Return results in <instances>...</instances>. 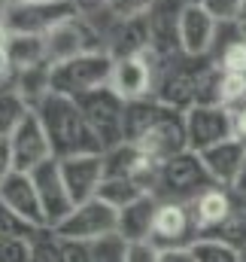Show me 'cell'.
Segmentation results:
<instances>
[{
	"label": "cell",
	"mask_w": 246,
	"mask_h": 262,
	"mask_svg": "<svg viewBox=\"0 0 246 262\" xmlns=\"http://www.w3.org/2000/svg\"><path fill=\"white\" fill-rule=\"evenodd\" d=\"M46 128V137L52 143V156L64 159H76V156H97L104 152L101 140L94 137L91 125L82 116L79 101L64 98V95H49L37 110H34Z\"/></svg>",
	"instance_id": "obj_1"
},
{
	"label": "cell",
	"mask_w": 246,
	"mask_h": 262,
	"mask_svg": "<svg viewBox=\"0 0 246 262\" xmlns=\"http://www.w3.org/2000/svg\"><path fill=\"white\" fill-rule=\"evenodd\" d=\"M113 67H116V58L107 49H94L64 64H52V95L79 101L97 89H107L113 79Z\"/></svg>",
	"instance_id": "obj_2"
},
{
	"label": "cell",
	"mask_w": 246,
	"mask_h": 262,
	"mask_svg": "<svg viewBox=\"0 0 246 262\" xmlns=\"http://www.w3.org/2000/svg\"><path fill=\"white\" fill-rule=\"evenodd\" d=\"M213 183V177L207 174L204 168V159L191 149L180 152L177 159L164 162L161 171H158V186H155V195L161 201H183L191 204L201 192H207Z\"/></svg>",
	"instance_id": "obj_3"
},
{
	"label": "cell",
	"mask_w": 246,
	"mask_h": 262,
	"mask_svg": "<svg viewBox=\"0 0 246 262\" xmlns=\"http://www.w3.org/2000/svg\"><path fill=\"white\" fill-rule=\"evenodd\" d=\"M76 6L70 0H12L3 21L12 34H28V37H46L58 25L76 18Z\"/></svg>",
	"instance_id": "obj_4"
},
{
	"label": "cell",
	"mask_w": 246,
	"mask_h": 262,
	"mask_svg": "<svg viewBox=\"0 0 246 262\" xmlns=\"http://www.w3.org/2000/svg\"><path fill=\"white\" fill-rule=\"evenodd\" d=\"M79 107H82L85 122L94 131V137L101 140L104 152L125 143V101L110 85L79 98Z\"/></svg>",
	"instance_id": "obj_5"
},
{
	"label": "cell",
	"mask_w": 246,
	"mask_h": 262,
	"mask_svg": "<svg viewBox=\"0 0 246 262\" xmlns=\"http://www.w3.org/2000/svg\"><path fill=\"white\" fill-rule=\"evenodd\" d=\"M161 55L146 49L140 55H128V58H116L113 67V79H110V89L128 101H140V98H149L155 92V79H158V70H161Z\"/></svg>",
	"instance_id": "obj_6"
},
{
	"label": "cell",
	"mask_w": 246,
	"mask_h": 262,
	"mask_svg": "<svg viewBox=\"0 0 246 262\" xmlns=\"http://www.w3.org/2000/svg\"><path fill=\"white\" fill-rule=\"evenodd\" d=\"M55 232L67 241H88L91 244L97 238H107V235L119 232V210L110 207L101 198H88V201H82L70 210V216Z\"/></svg>",
	"instance_id": "obj_7"
},
{
	"label": "cell",
	"mask_w": 246,
	"mask_h": 262,
	"mask_svg": "<svg viewBox=\"0 0 246 262\" xmlns=\"http://www.w3.org/2000/svg\"><path fill=\"white\" fill-rule=\"evenodd\" d=\"M146 159H152L155 165H164L170 159H177L180 152L188 149V134H185V113L164 107V113L152 122V128L146 131L137 143H134Z\"/></svg>",
	"instance_id": "obj_8"
},
{
	"label": "cell",
	"mask_w": 246,
	"mask_h": 262,
	"mask_svg": "<svg viewBox=\"0 0 246 262\" xmlns=\"http://www.w3.org/2000/svg\"><path fill=\"white\" fill-rule=\"evenodd\" d=\"M6 140H9V149H12L15 171H21V174H31L43 162L55 159L52 156V143L46 137V128H43V122H40V116L34 110L21 116V122L9 131Z\"/></svg>",
	"instance_id": "obj_9"
},
{
	"label": "cell",
	"mask_w": 246,
	"mask_h": 262,
	"mask_svg": "<svg viewBox=\"0 0 246 262\" xmlns=\"http://www.w3.org/2000/svg\"><path fill=\"white\" fill-rule=\"evenodd\" d=\"M216 37H219V21L198 0H185L180 15V52L191 61H207L213 55Z\"/></svg>",
	"instance_id": "obj_10"
},
{
	"label": "cell",
	"mask_w": 246,
	"mask_h": 262,
	"mask_svg": "<svg viewBox=\"0 0 246 262\" xmlns=\"http://www.w3.org/2000/svg\"><path fill=\"white\" fill-rule=\"evenodd\" d=\"M31 177H34L37 195H40V204H43L46 229H58L64 220L70 216V210L76 207L73 198H70L67 183H64L61 162H58V159H49V162H43L37 171H31Z\"/></svg>",
	"instance_id": "obj_11"
},
{
	"label": "cell",
	"mask_w": 246,
	"mask_h": 262,
	"mask_svg": "<svg viewBox=\"0 0 246 262\" xmlns=\"http://www.w3.org/2000/svg\"><path fill=\"white\" fill-rule=\"evenodd\" d=\"M94 49H107V46H104V40H97V31L91 28V21H85L82 15L64 21L52 34H46L49 64H64V61L79 58V55L94 52Z\"/></svg>",
	"instance_id": "obj_12"
},
{
	"label": "cell",
	"mask_w": 246,
	"mask_h": 262,
	"mask_svg": "<svg viewBox=\"0 0 246 262\" xmlns=\"http://www.w3.org/2000/svg\"><path fill=\"white\" fill-rule=\"evenodd\" d=\"M198 238H201V232L194 226L191 204H183V201H161L158 204V216H155V229H152V244L158 250L191 247Z\"/></svg>",
	"instance_id": "obj_13"
},
{
	"label": "cell",
	"mask_w": 246,
	"mask_h": 262,
	"mask_svg": "<svg viewBox=\"0 0 246 262\" xmlns=\"http://www.w3.org/2000/svg\"><path fill=\"white\" fill-rule=\"evenodd\" d=\"M185 61V55H183ZM164 64L161 61V70H158V79H155V98L170 107V110H180V113H188L194 104H198V67H191L194 61L188 58V64Z\"/></svg>",
	"instance_id": "obj_14"
},
{
	"label": "cell",
	"mask_w": 246,
	"mask_h": 262,
	"mask_svg": "<svg viewBox=\"0 0 246 262\" xmlns=\"http://www.w3.org/2000/svg\"><path fill=\"white\" fill-rule=\"evenodd\" d=\"M185 134H188V149L204 152L234 137V116L225 107H191L185 113Z\"/></svg>",
	"instance_id": "obj_15"
},
{
	"label": "cell",
	"mask_w": 246,
	"mask_h": 262,
	"mask_svg": "<svg viewBox=\"0 0 246 262\" xmlns=\"http://www.w3.org/2000/svg\"><path fill=\"white\" fill-rule=\"evenodd\" d=\"M185 0H155V6L146 12L149 21V37H152V52H158L164 61L180 52V15H183Z\"/></svg>",
	"instance_id": "obj_16"
},
{
	"label": "cell",
	"mask_w": 246,
	"mask_h": 262,
	"mask_svg": "<svg viewBox=\"0 0 246 262\" xmlns=\"http://www.w3.org/2000/svg\"><path fill=\"white\" fill-rule=\"evenodd\" d=\"M64 183L70 189L73 204H82L88 198H97L104 180H107V165H104V152L97 156H76V159H64L61 162Z\"/></svg>",
	"instance_id": "obj_17"
},
{
	"label": "cell",
	"mask_w": 246,
	"mask_h": 262,
	"mask_svg": "<svg viewBox=\"0 0 246 262\" xmlns=\"http://www.w3.org/2000/svg\"><path fill=\"white\" fill-rule=\"evenodd\" d=\"M204 159V168L207 174L213 177L216 186H225V189H234L240 174H243L246 165V143L240 137H231V140H222L204 152H198Z\"/></svg>",
	"instance_id": "obj_18"
},
{
	"label": "cell",
	"mask_w": 246,
	"mask_h": 262,
	"mask_svg": "<svg viewBox=\"0 0 246 262\" xmlns=\"http://www.w3.org/2000/svg\"><path fill=\"white\" fill-rule=\"evenodd\" d=\"M246 195L234 192V189H225V186H210L207 192H201V195L194 198L191 201V213H194V226H198L201 238L210 235V232H216L237 210V204Z\"/></svg>",
	"instance_id": "obj_19"
},
{
	"label": "cell",
	"mask_w": 246,
	"mask_h": 262,
	"mask_svg": "<svg viewBox=\"0 0 246 262\" xmlns=\"http://www.w3.org/2000/svg\"><path fill=\"white\" fill-rule=\"evenodd\" d=\"M0 201L15 210L24 223L37 226V229H46V216H43V204L37 195V186H34V177L31 174H21V171H12L3 183H0Z\"/></svg>",
	"instance_id": "obj_20"
},
{
	"label": "cell",
	"mask_w": 246,
	"mask_h": 262,
	"mask_svg": "<svg viewBox=\"0 0 246 262\" xmlns=\"http://www.w3.org/2000/svg\"><path fill=\"white\" fill-rule=\"evenodd\" d=\"M158 204H161V198L155 195V192H146V195L137 198L134 204H128L125 210H119V235L128 244H134V241H152Z\"/></svg>",
	"instance_id": "obj_21"
},
{
	"label": "cell",
	"mask_w": 246,
	"mask_h": 262,
	"mask_svg": "<svg viewBox=\"0 0 246 262\" xmlns=\"http://www.w3.org/2000/svg\"><path fill=\"white\" fill-rule=\"evenodd\" d=\"M15 95L24 101L28 110H37L52 95V64H37L15 73Z\"/></svg>",
	"instance_id": "obj_22"
},
{
	"label": "cell",
	"mask_w": 246,
	"mask_h": 262,
	"mask_svg": "<svg viewBox=\"0 0 246 262\" xmlns=\"http://www.w3.org/2000/svg\"><path fill=\"white\" fill-rule=\"evenodd\" d=\"M161 113H164V104L155 95L140 98V101H128L125 104V143H137Z\"/></svg>",
	"instance_id": "obj_23"
},
{
	"label": "cell",
	"mask_w": 246,
	"mask_h": 262,
	"mask_svg": "<svg viewBox=\"0 0 246 262\" xmlns=\"http://www.w3.org/2000/svg\"><path fill=\"white\" fill-rule=\"evenodd\" d=\"M9 58L15 73L18 70H28V67L37 64H49V52H46V37H28V34H12L9 40Z\"/></svg>",
	"instance_id": "obj_24"
},
{
	"label": "cell",
	"mask_w": 246,
	"mask_h": 262,
	"mask_svg": "<svg viewBox=\"0 0 246 262\" xmlns=\"http://www.w3.org/2000/svg\"><path fill=\"white\" fill-rule=\"evenodd\" d=\"M140 195H146V189L140 183H134V180H122V177H107L104 186H101V192H97L101 201H107L116 210H125L128 204H134Z\"/></svg>",
	"instance_id": "obj_25"
},
{
	"label": "cell",
	"mask_w": 246,
	"mask_h": 262,
	"mask_svg": "<svg viewBox=\"0 0 246 262\" xmlns=\"http://www.w3.org/2000/svg\"><path fill=\"white\" fill-rule=\"evenodd\" d=\"M204 238H219V241H225V244H231L234 250H246V198L237 204V210L216 229V232H210V235H204Z\"/></svg>",
	"instance_id": "obj_26"
},
{
	"label": "cell",
	"mask_w": 246,
	"mask_h": 262,
	"mask_svg": "<svg viewBox=\"0 0 246 262\" xmlns=\"http://www.w3.org/2000/svg\"><path fill=\"white\" fill-rule=\"evenodd\" d=\"M31 262H64V241L55 229H40L31 238Z\"/></svg>",
	"instance_id": "obj_27"
},
{
	"label": "cell",
	"mask_w": 246,
	"mask_h": 262,
	"mask_svg": "<svg viewBox=\"0 0 246 262\" xmlns=\"http://www.w3.org/2000/svg\"><path fill=\"white\" fill-rule=\"evenodd\" d=\"M191 256L194 262H240V250L219 238H198L191 244Z\"/></svg>",
	"instance_id": "obj_28"
},
{
	"label": "cell",
	"mask_w": 246,
	"mask_h": 262,
	"mask_svg": "<svg viewBox=\"0 0 246 262\" xmlns=\"http://www.w3.org/2000/svg\"><path fill=\"white\" fill-rule=\"evenodd\" d=\"M24 113H31V110H28L24 101L15 95V89L0 92V137H9V131L21 122Z\"/></svg>",
	"instance_id": "obj_29"
},
{
	"label": "cell",
	"mask_w": 246,
	"mask_h": 262,
	"mask_svg": "<svg viewBox=\"0 0 246 262\" xmlns=\"http://www.w3.org/2000/svg\"><path fill=\"white\" fill-rule=\"evenodd\" d=\"M125 259H128V241L119 232L91 241V262H125Z\"/></svg>",
	"instance_id": "obj_30"
},
{
	"label": "cell",
	"mask_w": 246,
	"mask_h": 262,
	"mask_svg": "<svg viewBox=\"0 0 246 262\" xmlns=\"http://www.w3.org/2000/svg\"><path fill=\"white\" fill-rule=\"evenodd\" d=\"M40 229L24 223L15 210H9L3 201H0V241H12V238H34Z\"/></svg>",
	"instance_id": "obj_31"
},
{
	"label": "cell",
	"mask_w": 246,
	"mask_h": 262,
	"mask_svg": "<svg viewBox=\"0 0 246 262\" xmlns=\"http://www.w3.org/2000/svg\"><path fill=\"white\" fill-rule=\"evenodd\" d=\"M219 25H240L243 18V0H198Z\"/></svg>",
	"instance_id": "obj_32"
},
{
	"label": "cell",
	"mask_w": 246,
	"mask_h": 262,
	"mask_svg": "<svg viewBox=\"0 0 246 262\" xmlns=\"http://www.w3.org/2000/svg\"><path fill=\"white\" fill-rule=\"evenodd\" d=\"M0 262H31V238L0 241Z\"/></svg>",
	"instance_id": "obj_33"
},
{
	"label": "cell",
	"mask_w": 246,
	"mask_h": 262,
	"mask_svg": "<svg viewBox=\"0 0 246 262\" xmlns=\"http://www.w3.org/2000/svg\"><path fill=\"white\" fill-rule=\"evenodd\" d=\"M158 256H161V250L152 241H134V244H128L125 262H158Z\"/></svg>",
	"instance_id": "obj_34"
},
{
	"label": "cell",
	"mask_w": 246,
	"mask_h": 262,
	"mask_svg": "<svg viewBox=\"0 0 246 262\" xmlns=\"http://www.w3.org/2000/svg\"><path fill=\"white\" fill-rule=\"evenodd\" d=\"M64 241V262H91V244L88 241Z\"/></svg>",
	"instance_id": "obj_35"
},
{
	"label": "cell",
	"mask_w": 246,
	"mask_h": 262,
	"mask_svg": "<svg viewBox=\"0 0 246 262\" xmlns=\"http://www.w3.org/2000/svg\"><path fill=\"white\" fill-rule=\"evenodd\" d=\"M15 171V162H12V149H9V140L0 137V183Z\"/></svg>",
	"instance_id": "obj_36"
},
{
	"label": "cell",
	"mask_w": 246,
	"mask_h": 262,
	"mask_svg": "<svg viewBox=\"0 0 246 262\" xmlns=\"http://www.w3.org/2000/svg\"><path fill=\"white\" fill-rule=\"evenodd\" d=\"M158 262H194V256H191V247H170V250H161Z\"/></svg>",
	"instance_id": "obj_37"
},
{
	"label": "cell",
	"mask_w": 246,
	"mask_h": 262,
	"mask_svg": "<svg viewBox=\"0 0 246 262\" xmlns=\"http://www.w3.org/2000/svg\"><path fill=\"white\" fill-rule=\"evenodd\" d=\"M9 76H15V67H12V58L6 49H0V89H6Z\"/></svg>",
	"instance_id": "obj_38"
},
{
	"label": "cell",
	"mask_w": 246,
	"mask_h": 262,
	"mask_svg": "<svg viewBox=\"0 0 246 262\" xmlns=\"http://www.w3.org/2000/svg\"><path fill=\"white\" fill-rule=\"evenodd\" d=\"M231 116H234V137H240L246 143V107L237 110V113H231Z\"/></svg>",
	"instance_id": "obj_39"
},
{
	"label": "cell",
	"mask_w": 246,
	"mask_h": 262,
	"mask_svg": "<svg viewBox=\"0 0 246 262\" xmlns=\"http://www.w3.org/2000/svg\"><path fill=\"white\" fill-rule=\"evenodd\" d=\"M9 40H12V31H9L6 21L0 18V49H9Z\"/></svg>",
	"instance_id": "obj_40"
},
{
	"label": "cell",
	"mask_w": 246,
	"mask_h": 262,
	"mask_svg": "<svg viewBox=\"0 0 246 262\" xmlns=\"http://www.w3.org/2000/svg\"><path fill=\"white\" fill-rule=\"evenodd\" d=\"M234 192H240V195H246V165H243V174H240L237 186H234Z\"/></svg>",
	"instance_id": "obj_41"
},
{
	"label": "cell",
	"mask_w": 246,
	"mask_h": 262,
	"mask_svg": "<svg viewBox=\"0 0 246 262\" xmlns=\"http://www.w3.org/2000/svg\"><path fill=\"white\" fill-rule=\"evenodd\" d=\"M9 3H12V0H0V18L6 15V9H9Z\"/></svg>",
	"instance_id": "obj_42"
},
{
	"label": "cell",
	"mask_w": 246,
	"mask_h": 262,
	"mask_svg": "<svg viewBox=\"0 0 246 262\" xmlns=\"http://www.w3.org/2000/svg\"><path fill=\"white\" fill-rule=\"evenodd\" d=\"M243 21H246V0H243V18H240V25H243Z\"/></svg>",
	"instance_id": "obj_43"
},
{
	"label": "cell",
	"mask_w": 246,
	"mask_h": 262,
	"mask_svg": "<svg viewBox=\"0 0 246 262\" xmlns=\"http://www.w3.org/2000/svg\"><path fill=\"white\" fill-rule=\"evenodd\" d=\"M240 31H243V40H246V21H243V25H240Z\"/></svg>",
	"instance_id": "obj_44"
},
{
	"label": "cell",
	"mask_w": 246,
	"mask_h": 262,
	"mask_svg": "<svg viewBox=\"0 0 246 262\" xmlns=\"http://www.w3.org/2000/svg\"><path fill=\"white\" fill-rule=\"evenodd\" d=\"M240 262H246V250H243V253H240Z\"/></svg>",
	"instance_id": "obj_45"
}]
</instances>
